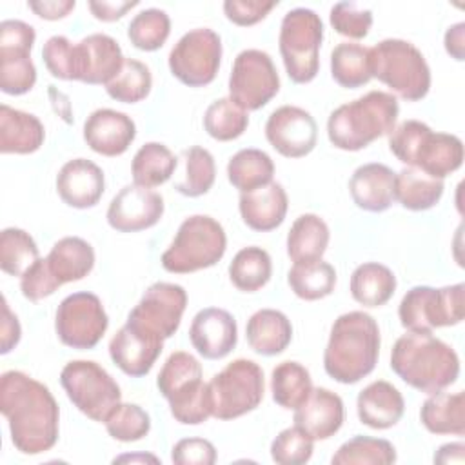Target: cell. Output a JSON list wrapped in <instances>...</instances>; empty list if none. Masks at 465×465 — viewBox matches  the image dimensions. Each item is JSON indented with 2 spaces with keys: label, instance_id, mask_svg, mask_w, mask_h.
<instances>
[{
  "label": "cell",
  "instance_id": "cell-7",
  "mask_svg": "<svg viewBox=\"0 0 465 465\" xmlns=\"http://www.w3.org/2000/svg\"><path fill=\"white\" fill-rule=\"evenodd\" d=\"M369 71L407 102H418L430 89V67L421 51L401 38H385L369 47Z\"/></svg>",
  "mask_w": 465,
  "mask_h": 465
},
{
  "label": "cell",
  "instance_id": "cell-45",
  "mask_svg": "<svg viewBox=\"0 0 465 465\" xmlns=\"http://www.w3.org/2000/svg\"><path fill=\"white\" fill-rule=\"evenodd\" d=\"M38 245L29 232L5 227L0 234V269L11 276H22L36 260Z\"/></svg>",
  "mask_w": 465,
  "mask_h": 465
},
{
  "label": "cell",
  "instance_id": "cell-55",
  "mask_svg": "<svg viewBox=\"0 0 465 465\" xmlns=\"http://www.w3.org/2000/svg\"><path fill=\"white\" fill-rule=\"evenodd\" d=\"M22 336V327L16 314L11 312L5 296L2 298V320H0V352H11Z\"/></svg>",
  "mask_w": 465,
  "mask_h": 465
},
{
  "label": "cell",
  "instance_id": "cell-35",
  "mask_svg": "<svg viewBox=\"0 0 465 465\" xmlns=\"http://www.w3.org/2000/svg\"><path fill=\"white\" fill-rule=\"evenodd\" d=\"M396 291L394 272L378 262H365L351 274V294L363 307L385 305Z\"/></svg>",
  "mask_w": 465,
  "mask_h": 465
},
{
  "label": "cell",
  "instance_id": "cell-18",
  "mask_svg": "<svg viewBox=\"0 0 465 465\" xmlns=\"http://www.w3.org/2000/svg\"><path fill=\"white\" fill-rule=\"evenodd\" d=\"M265 138L282 156L302 158L316 147L318 125L309 111L298 105H282L269 114Z\"/></svg>",
  "mask_w": 465,
  "mask_h": 465
},
{
  "label": "cell",
  "instance_id": "cell-39",
  "mask_svg": "<svg viewBox=\"0 0 465 465\" xmlns=\"http://www.w3.org/2000/svg\"><path fill=\"white\" fill-rule=\"evenodd\" d=\"M291 291L307 302L322 300L334 291L336 271L329 262L312 260L294 263L287 274Z\"/></svg>",
  "mask_w": 465,
  "mask_h": 465
},
{
  "label": "cell",
  "instance_id": "cell-46",
  "mask_svg": "<svg viewBox=\"0 0 465 465\" xmlns=\"http://www.w3.org/2000/svg\"><path fill=\"white\" fill-rule=\"evenodd\" d=\"M153 87L149 67L134 58H125L120 73L105 85L107 94L122 104H136L147 98Z\"/></svg>",
  "mask_w": 465,
  "mask_h": 465
},
{
  "label": "cell",
  "instance_id": "cell-17",
  "mask_svg": "<svg viewBox=\"0 0 465 465\" xmlns=\"http://www.w3.org/2000/svg\"><path fill=\"white\" fill-rule=\"evenodd\" d=\"M185 307L187 292L182 285L156 282L131 309L127 320L167 340L178 331Z\"/></svg>",
  "mask_w": 465,
  "mask_h": 465
},
{
  "label": "cell",
  "instance_id": "cell-2",
  "mask_svg": "<svg viewBox=\"0 0 465 465\" xmlns=\"http://www.w3.org/2000/svg\"><path fill=\"white\" fill-rule=\"evenodd\" d=\"M380 345V327L371 314L363 311L340 314L323 351V369L338 383H358L374 371Z\"/></svg>",
  "mask_w": 465,
  "mask_h": 465
},
{
  "label": "cell",
  "instance_id": "cell-28",
  "mask_svg": "<svg viewBox=\"0 0 465 465\" xmlns=\"http://www.w3.org/2000/svg\"><path fill=\"white\" fill-rule=\"evenodd\" d=\"M405 411L401 392L385 380H376L363 387L356 398V412L363 425L371 429L394 427Z\"/></svg>",
  "mask_w": 465,
  "mask_h": 465
},
{
  "label": "cell",
  "instance_id": "cell-20",
  "mask_svg": "<svg viewBox=\"0 0 465 465\" xmlns=\"http://www.w3.org/2000/svg\"><path fill=\"white\" fill-rule=\"evenodd\" d=\"M163 214V198L142 185L122 187L107 207V223L118 232H138L160 222Z\"/></svg>",
  "mask_w": 465,
  "mask_h": 465
},
{
  "label": "cell",
  "instance_id": "cell-33",
  "mask_svg": "<svg viewBox=\"0 0 465 465\" xmlns=\"http://www.w3.org/2000/svg\"><path fill=\"white\" fill-rule=\"evenodd\" d=\"M329 225L312 213L300 214L287 232V254L294 263L320 260L329 245Z\"/></svg>",
  "mask_w": 465,
  "mask_h": 465
},
{
  "label": "cell",
  "instance_id": "cell-31",
  "mask_svg": "<svg viewBox=\"0 0 465 465\" xmlns=\"http://www.w3.org/2000/svg\"><path fill=\"white\" fill-rule=\"evenodd\" d=\"M47 263L56 280L64 285L85 278L94 267V249L80 236L60 238L47 254Z\"/></svg>",
  "mask_w": 465,
  "mask_h": 465
},
{
  "label": "cell",
  "instance_id": "cell-38",
  "mask_svg": "<svg viewBox=\"0 0 465 465\" xmlns=\"http://www.w3.org/2000/svg\"><path fill=\"white\" fill-rule=\"evenodd\" d=\"M272 274V262L265 249L249 245L240 249L229 263V278L238 291L256 292L267 285Z\"/></svg>",
  "mask_w": 465,
  "mask_h": 465
},
{
  "label": "cell",
  "instance_id": "cell-10",
  "mask_svg": "<svg viewBox=\"0 0 465 465\" xmlns=\"http://www.w3.org/2000/svg\"><path fill=\"white\" fill-rule=\"evenodd\" d=\"M463 294V283L440 289L429 285L411 287L398 307L400 323L414 332H432L440 327L458 325L465 316Z\"/></svg>",
  "mask_w": 465,
  "mask_h": 465
},
{
  "label": "cell",
  "instance_id": "cell-48",
  "mask_svg": "<svg viewBox=\"0 0 465 465\" xmlns=\"http://www.w3.org/2000/svg\"><path fill=\"white\" fill-rule=\"evenodd\" d=\"M105 429L111 438L131 443L138 441L151 430L149 414L136 403H118L105 418Z\"/></svg>",
  "mask_w": 465,
  "mask_h": 465
},
{
  "label": "cell",
  "instance_id": "cell-22",
  "mask_svg": "<svg viewBox=\"0 0 465 465\" xmlns=\"http://www.w3.org/2000/svg\"><path fill=\"white\" fill-rule=\"evenodd\" d=\"M189 340L205 360H222L236 347V320L225 309L205 307L194 314L189 327Z\"/></svg>",
  "mask_w": 465,
  "mask_h": 465
},
{
  "label": "cell",
  "instance_id": "cell-26",
  "mask_svg": "<svg viewBox=\"0 0 465 465\" xmlns=\"http://www.w3.org/2000/svg\"><path fill=\"white\" fill-rule=\"evenodd\" d=\"M396 173L380 162L360 165L351 180L349 193L356 207L369 213H383L394 202Z\"/></svg>",
  "mask_w": 465,
  "mask_h": 465
},
{
  "label": "cell",
  "instance_id": "cell-12",
  "mask_svg": "<svg viewBox=\"0 0 465 465\" xmlns=\"http://www.w3.org/2000/svg\"><path fill=\"white\" fill-rule=\"evenodd\" d=\"M60 383L71 403L93 421H105L122 392L113 376L96 361L73 360L64 365Z\"/></svg>",
  "mask_w": 465,
  "mask_h": 465
},
{
  "label": "cell",
  "instance_id": "cell-27",
  "mask_svg": "<svg viewBox=\"0 0 465 465\" xmlns=\"http://www.w3.org/2000/svg\"><path fill=\"white\" fill-rule=\"evenodd\" d=\"M238 209L247 227L267 232L283 223L289 209V198L282 183L271 182L254 191L242 193Z\"/></svg>",
  "mask_w": 465,
  "mask_h": 465
},
{
  "label": "cell",
  "instance_id": "cell-32",
  "mask_svg": "<svg viewBox=\"0 0 465 465\" xmlns=\"http://www.w3.org/2000/svg\"><path fill=\"white\" fill-rule=\"evenodd\" d=\"M421 425L432 434H465V394L458 392H434L420 409Z\"/></svg>",
  "mask_w": 465,
  "mask_h": 465
},
{
  "label": "cell",
  "instance_id": "cell-30",
  "mask_svg": "<svg viewBox=\"0 0 465 465\" xmlns=\"http://www.w3.org/2000/svg\"><path fill=\"white\" fill-rule=\"evenodd\" d=\"M249 347L262 356H276L283 352L292 340L291 320L276 309H260L245 327Z\"/></svg>",
  "mask_w": 465,
  "mask_h": 465
},
{
  "label": "cell",
  "instance_id": "cell-51",
  "mask_svg": "<svg viewBox=\"0 0 465 465\" xmlns=\"http://www.w3.org/2000/svg\"><path fill=\"white\" fill-rule=\"evenodd\" d=\"M47 71L60 80H74V44L67 36L54 35L47 38L42 49Z\"/></svg>",
  "mask_w": 465,
  "mask_h": 465
},
{
  "label": "cell",
  "instance_id": "cell-19",
  "mask_svg": "<svg viewBox=\"0 0 465 465\" xmlns=\"http://www.w3.org/2000/svg\"><path fill=\"white\" fill-rule=\"evenodd\" d=\"M163 349V338L140 327L134 322H125L109 341V356L114 365L127 376L140 378L149 374Z\"/></svg>",
  "mask_w": 465,
  "mask_h": 465
},
{
  "label": "cell",
  "instance_id": "cell-8",
  "mask_svg": "<svg viewBox=\"0 0 465 465\" xmlns=\"http://www.w3.org/2000/svg\"><path fill=\"white\" fill-rule=\"evenodd\" d=\"M225 249L227 236L222 223L207 214H193L180 223L160 262L167 272L187 274L218 263Z\"/></svg>",
  "mask_w": 465,
  "mask_h": 465
},
{
  "label": "cell",
  "instance_id": "cell-60",
  "mask_svg": "<svg viewBox=\"0 0 465 465\" xmlns=\"http://www.w3.org/2000/svg\"><path fill=\"white\" fill-rule=\"evenodd\" d=\"M116 461H154L158 463V458L151 456V454H125V456H120V458H114V463Z\"/></svg>",
  "mask_w": 465,
  "mask_h": 465
},
{
  "label": "cell",
  "instance_id": "cell-15",
  "mask_svg": "<svg viewBox=\"0 0 465 465\" xmlns=\"http://www.w3.org/2000/svg\"><path fill=\"white\" fill-rule=\"evenodd\" d=\"M109 325L102 300L87 291L65 296L54 316V331L58 340L78 351L93 349L104 338Z\"/></svg>",
  "mask_w": 465,
  "mask_h": 465
},
{
  "label": "cell",
  "instance_id": "cell-58",
  "mask_svg": "<svg viewBox=\"0 0 465 465\" xmlns=\"http://www.w3.org/2000/svg\"><path fill=\"white\" fill-rule=\"evenodd\" d=\"M445 51L458 62L465 58V24L458 22L445 31Z\"/></svg>",
  "mask_w": 465,
  "mask_h": 465
},
{
  "label": "cell",
  "instance_id": "cell-23",
  "mask_svg": "<svg viewBox=\"0 0 465 465\" xmlns=\"http://www.w3.org/2000/svg\"><path fill=\"white\" fill-rule=\"evenodd\" d=\"M136 138L133 118L114 109H96L84 124L85 143L102 156H120Z\"/></svg>",
  "mask_w": 465,
  "mask_h": 465
},
{
  "label": "cell",
  "instance_id": "cell-14",
  "mask_svg": "<svg viewBox=\"0 0 465 465\" xmlns=\"http://www.w3.org/2000/svg\"><path fill=\"white\" fill-rule=\"evenodd\" d=\"M169 69L189 87L209 85L220 69L222 38L209 27L187 31L169 53Z\"/></svg>",
  "mask_w": 465,
  "mask_h": 465
},
{
  "label": "cell",
  "instance_id": "cell-11",
  "mask_svg": "<svg viewBox=\"0 0 465 465\" xmlns=\"http://www.w3.org/2000/svg\"><path fill=\"white\" fill-rule=\"evenodd\" d=\"M213 416L234 420L254 411L265 392L262 367L247 358L232 360L209 381Z\"/></svg>",
  "mask_w": 465,
  "mask_h": 465
},
{
  "label": "cell",
  "instance_id": "cell-40",
  "mask_svg": "<svg viewBox=\"0 0 465 465\" xmlns=\"http://www.w3.org/2000/svg\"><path fill=\"white\" fill-rule=\"evenodd\" d=\"M312 391L309 371L298 361H282L271 372L272 400L283 409L300 407Z\"/></svg>",
  "mask_w": 465,
  "mask_h": 465
},
{
  "label": "cell",
  "instance_id": "cell-47",
  "mask_svg": "<svg viewBox=\"0 0 465 465\" xmlns=\"http://www.w3.org/2000/svg\"><path fill=\"white\" fill-rule=\"evenodd\" d=\"M171 33V18L163 9L149 7L133 16L127 25L131 44L140 51L160 49Z\"/></svg>",
  "mask_w": 465,
  "mask_h": 465
},
{
  "label": "cell",
  "instance_id": "cell-4",
  "mask_svg": "<svg viewBox=\"0 0 465 465\" xmlns=\"http://www.w3.org/2000/svg\"><path fill=\"white\" fill-rule=\"evenodd\" d=\"M400 105L392 93L369 91L341 104L327 120L329 142L341 151H360L380 136L391 134L398 122Z\"/></svg>",
  "mask_w": 465,
  "mask_h": 465
},
{
  "label": "cell",
  "instance_id": "cell-9",
  "mask_svg": "<svg viewBox=\"0 0 465 465\" xmlns=\"http://www.w3.org/2000/svg\"><path fill=\"white\" fill-rule=\"evenodd\" d=\"M323 42V22L307 7L285 13L280 25V54L289 78L294 84H309L320 69V47Z\"/></svg>",
  "mask_w": 465,
  "mask_h": 465
},
{
  "label": "cell",
  "instance_id": "cell-54",
  "mask_svg": "<svg viewBox=\"0 0 465 465\" xmlns=\"http://www.w3.org/2000/svg\"><path fill=\"white\" fill-rule=\"evenodd\" d=\"M276 5L274 0H225L223 13L232 24L247 27L263 20Z\"/></svg>",
  "mask_w": 465,
  "mask_h": 465
},
{
  "label": "cell",
  "instance_id": "cell-21",
  "mask_svg": "<svg viewBox=\"0 0 465 465\" xmlns=\"http://www.w3.org/2000/svg\"><path fill=\"white\" fill-rule=\"evenodd\" d=\"M124 60L122 47L113 36L93 33L74 44V80L107 85L120 73Z\"/></svg>",
  "mask_w": 465,
  "mask_h": 465
},
{
  "label": "cell",
  "instance_id": "cell-25",
  "mask_svg": "<svg viewBox=\"0 0 465 465\" xmlns=\"http://www.w3.org/2000/svg\"><path fill=\"white\" fill-rule=\"evenodd\" d=\"M343 420V400L325 387H312L305 401L294 409V427L312 440H329L341 429Z\"/></svg>",
  "mask_w": 465,
  "mask_h": 465
},
{
  "label": "cell",
  "instance_id": "cell-42",
  "mask_svg": "<svg viewBox=\"0 0 465 465\" xmlns=\"http://www.w3.org/2000/svg\"><path fill=\"white\" fill-rule=\"evenodd\" d=\"M331 461L334 465H391L396 461V449L389 440L354 436L340 445Z\"/></svg>",
  "mask_w": 465,
  "mask_h": 465
},
{
  "label": "cell",
  "instance_id": "cell-49",
  "mask_svg": "<svg viewBox=\"0 0 465 465\" xmlns=\"http://www.w3.org/2000/svg\"><path fill=\"white\" fill-rule=\"evenodd\" d=\"M314 450V440L298 427L283 429L271 443V458L278 465L307 463Z\"/></svg>",
  "mask_w": 465,
  "mask_h": 465
},
{
  "label": "cell",
  "instance_id": "cell-13",
  "mask_svg": "<svg viewBox=\"0 0 465 465\" xmlns=\"http://www.w3.org/2000/svg\"><path fill=\"white\" fill-rule=\"evenodd\" d=\"M280 91V76L269 53L243 49L229 74V98L243 111H258Z\"/></svg>",
  "mask_w": 465,
  "mask_h": 465
},
{
  "label": "cell",
  "instance_id": "cell-41",
  "mask_svg": "<svg viewBox=\"0 0 465 465\" xmlns=\"http://www.w3.org/2000/svg\"><path fill=\"white\" fill-rule=\"evenodd\" d=\"M331 74L345 89H358L369 84V47L354 42H341L331 51Z\"/></svg>",
  "mask_w": 465,
  "mask_h": 465
},
{
  "label": "cell",
  "instance_id": "cell-50",
  "mask_svg": "<svg viewBox=\"0 0 465 465\" xmlns=\"http://www.w3.org/2000/svg\"><path fill=\"white\" fill-rule=\"evenodd\" d=\"M329 22L332 29L347 38H365L372 25V11L358 2H338L331 7Z\"/></svg>",
  "mask_w": 465,
  "mask_h": 465
},
{
  "label": "cell",
  "instance_id": "cell-34",
  "mask_svg": "<svg viewBox=\"0 0 465 465\" xmlns=\"http://www.w3.org/2000/svg\"><path fill=\"white\" fill-rule=\"evenodd\" d=\"M443 196V180L416 167H405L394 178V200L409 211L432 209Z\"/></svg>",
  "mask_w": 465,
  "mask_h": 465
},
{
  "label": "cell",
  "instance_id": "cell-37",
  "mask_svg": "<svg viewBox=\"0 0 465 465\" xmlns=\"http://www.w3.org/2000/svg\"><path fill=\"white\" fill-rule=\"evenodd\" d=\"M176 169V156L160 142L143 143L131 163L133 182L142 187H156L165 183Z\"/></svg>",
  "mask_w": 465,
  "mask_h": 465
},
{
  "label": "cell",
  "instance_id": "cell-52",
  "mask_svg": "<svg viewBox=\"0 0 465 465\" xmlns=\"http://www.w3.org/2000/svg\"><path fill=\"white\" fill-rule=\"evenodd\" d=\"M62 283L51 272L45 258H38L22 276H20V291L24 298L29 302H40L58 291Z\"/></svg>",
  "mask_w": 465,
  "mask_h": 465
},
{
  "label": "cell",
  "instance_id": "cell-6",
  "mask_svg": "<svg viewBox=\"0 0 465 465\" xmlns=\"http://www.w3.org/2000/svg\"><path fill=\"white\" fill-rule=\"evenodd\" d=\"M156 387L178 423L200 425L213 416L209 383L202 380V365L193 354L171 352L158 372Z\"/></svg>",
  "mask_w": 465,
  "mask_h": 465
},
{
  "label": "cell",
  "instance_id": "cell-29",
  "mask_svg": "<svg viewBox=\"0 0 465 465\" xmlns=\"http://www.w3.org/2000/svg\"><path fill=\"white\" fill-rule=\"evenodd\" d=\"M45 140L44 124L38 116L0 105V151L4 154H29L42 147Z\"/></svg>",
  "mask_w": 465,
  "mask_h": 465
},
{
  "label": "cell",
  "instance_id": "cell-44",
  "mask_svg": "<svg viewBox=\"0 0 465 465\" xmlns=\"http://www.w3.org/2000/svg\"><path fill=\"white\" fill-rule=\"evenodd\" d=\"M249 125V114L236 105L229 96L214 100L203 114V129L218 142L236 140L245 133Z\"/></svg>",
  "mask_w": 465,
  "mask_h": 465
},
{
  "label": "cell",
  "instance_id": "cell-5",
  "mask_svg": "<svg viewBox=\"0 0 465 465\" xmlns=\"http://www.w3.org/2000/svg\"><path fill=\"white\" fill-rule=\"evenodd\" d=\"M391 153L407 167L434 178L458 171L463 163V142L450 133H436L420 120H405L389 134Z\"/></svg>",
  "mask_w": 465,
  "mask_h": 465
},
{
  "label": "cell",
  "instance_id": "cell-53",
  "mask_svg": "<svg viewBox=\"0 0 465 465\" xmlns=\"http://www.w3.org/2000/svg\"><path fill=\"white\" fill-rule=\"evenodd\" d=\"M171 460L176 465H213L216 461V449L203 438H183L174 443Z\"/></svg>",
  "mask_w": 465,
  "mask_h": 465
},
{
  "label": "cell",
  "instance_id": "cell-24",
  "mask_svg": "<svg viewBox=\"0 0 465 465\" xmlns=\"http://www.w3.org/2000/svg\"><path fill=\"white\" fill-rule=\"evenodd\" d=\"M104 191V171L87 158H73L65 162L56 174V193L69 207H94L100 202Z\"/></svg>",
  "mask_w": 465,
  "mask_h": 465
},
{
  "label": "cell",
  "instance_id": "cell-57",
  "mask_svg": "<svg viewBox=\"0 0 465 465\" xmlns=\"http://www.w3.org/2000/svg\"><path fill=\"white\" fill-rule=\"evenodd\" d=\"M89 9L96 20L102 22H114L122 18L129 9L138 5V0L133 2H109V0H91Z\"/></svg>",
  "mask_w": 465,
  "mask_h": 465
},
{
  "label": "cell",
  "instance_id": "cell-43",
  "mask_svg": "<svg viewBox=\"0 0 465 465\" xmlns=\"http://www.w3.org/2000/svg\"><path fill=\"white\" fill-rule=\"evenodd\" d=\"M185 173L183 180L174 183V189L189 198L202 196L209 193L216 180V163L213 154L200 145H193L189 149L182 151Z\"/></svg>",
  "mask_w": 465,
  "mask_h": 465
},
{
  "label": "cell",
  "instance_id": "cell-36",
  "mask_svg": "<svg viewBox=\"0 0 465 465\" xmlns=\"http://www.w3.org/2000/svg\"><path fill=\"white\" fill-rule=\"evenodd\" d=\"M274 162L262 149H240L227 163V178L240 193H249L272 182Z\"/></svg>",
  "mask_w": 465,
  "mask_h": 465
},
{
  "label": "cell",
  "instance_id": "cell-16",
  "mask_svg": "<svg viewBox=\"0 0 465 465\" xmlns=\"http://www.w3.org/2000/svg\"><path fill=\"white\" fill-rule=\"evenodd\" d=\"M36 40L35 27L22 20L0 22V89L5 94H25L35 87L36 67L31 49Z\"/></svg>",
  "mask_w": 465,
  "mask_h": 465
},
{
  "label": "cell",
  "instance_id": "cell-3",
  "mask_svg": "<svg viewBox=\"0 0 465 465\" xmlns=\"http://www.w3.org/2000/svg\"><path fill=\"white\" fill-rule=\"evenodd\" d=\"M391 369L412 389L434 394L458 380L460 358L432 332L409 331L392 345Z\"/></svg>",
  "mask_w": 465,
  "mask_h": 465
},
{
  "label": "cell",
  "instance_id": "cell-56",
  "mask_svg": "<svg viewBox=\"0 0 465 465\" xmlns=\"http://www.w3.org/2000/svg\"><path fill=\"white\" fill-rule=\"evenodd\" d=\"M74 0H29L27 7L44 20H60L65 18L73 9Z\"/></svg>",
  "mask_w": 465,
  "mask_h": 465
},
{
  "label": "cell",
  "instance_id": "cell-1",
  "mask_svg": "<svg viewBox=\"0 0 465 465\" xmlns=\"http://www.w3.org/2000/svg\"><path fill=\"white\" fill-rule=\"evenodd\" d=\"M0 411L9 425L11 441L22 454H42L58 441L60 409L47 385L22 371L0 378Z\"/></svg>",
  "mask_w": 465,
  "mask_h": 465
},
{
  "label": "cell",
  "instance_id": "cell-59",
  "mask_svg": "<svg viewBox=\"0 0 465 465\" xmlns=\"http://www.w3.org/2000/svg\"><path fill=\"white\" fill-rule=\"evenodd\" d=\"M465 445L461 441L445 443L434 454V463H463Z\"/></svg>",
  "mask_w": 465,
  "mask_h": 465
}]
</instances>
